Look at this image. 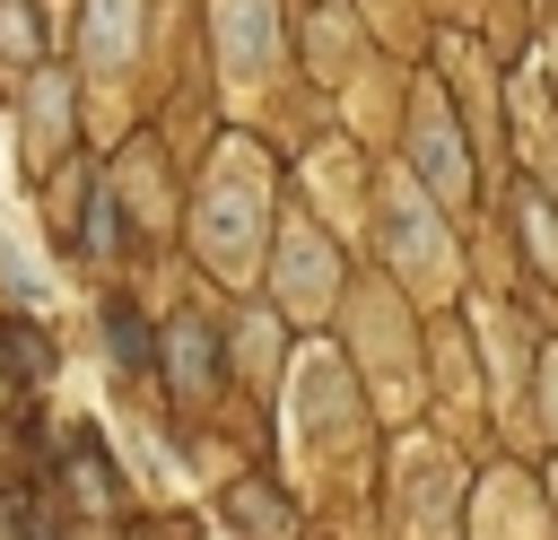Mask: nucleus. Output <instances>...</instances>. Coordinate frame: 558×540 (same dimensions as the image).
Here are the masks:
<instances>
[{"mask_svg": "<svg viewBox=\"0 0 558 540\" xmlns=\"http://www.w3.org/2000/svg\"><path fill=\"white\" fill-rule=\"evenodd\" d=\"M218 52L235 78L270 70V0H218Z\"/></svg>", "mask_w": 558, "mask_h": 540, "instance_id": "f257e3e1", "label": "nucleus"}, {"mask_svg": "<svg viewBox=\"0 0 558 540\" xmlns=\"http://www.w3.org/2000/svg\"><path fill=\"white\" fill-rule=\"evenodd\" d=\"M131 17H140V0H87V61L96 70L131 61Z\"/></svg>", "mask_w": 558, "mask_h": 540, "instance_id": "f03ea898", "label": "nucleus"}]
</instances>
